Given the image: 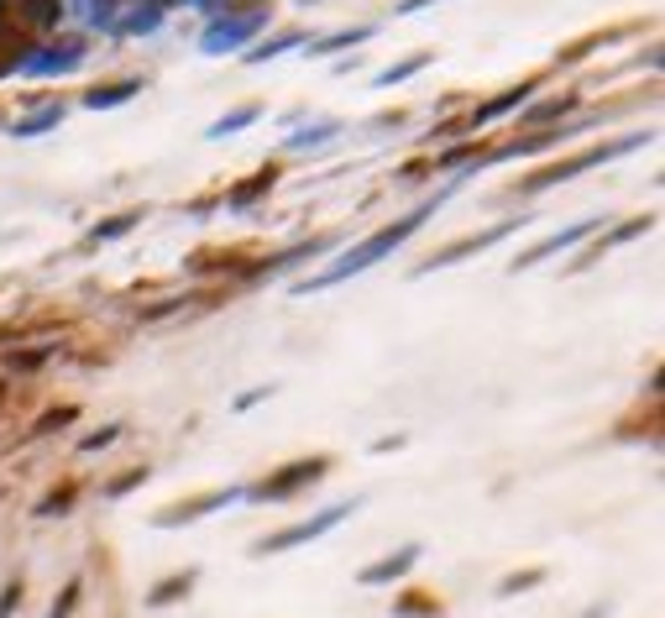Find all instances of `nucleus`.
<instances>
[{
    "instance_id": "obj_18",
    "label": "nucleus",
    "mask_w": 665,
    "mask_h": 618,
    "mask_svg": "<svg viewBox=\"0 0 665 618\" xmlns=\"http://www.w3.org/2000/svg\"><path fill=\"white\" fill-rule=\"evenodd\" d=\"M74 498H79V487L69 483L63 493H48V498L38 504V514H42V519H53V514H63V508H74Z\"/></svg>"
},
{
    "instance_id": "obj_20",
    "label": "nucleus",
    "mask_w": 665,
    "mask_h": 618,
    "mask_svg": "<svg viewBox=\"0 0 665 618\" xmlns=\"http://www.w3.org/2000/svg\"><path fill=\"white\" fill-rule=\"evenodd\" d=\"M252 121H258V105H246V111H231V115H225V121H215V126H210V136L241 132V126H252Z\"/></svg>"
},
{
    "instance_id": "obj_7",
    "label": "nucleus",
    "mask_w": 665,
    "mask_h": 618,
    "mask_svg": "<svg viewBox=\"0 0 665 618\" xmlns=\"http://www.w3.org/2000/svg\"><path fill=\"white\" fill-rule=\"evenodd\" d=\"M508 231H514V225H493V231H477V236H462V242H451V246H445V252H435V257H430L425 267H451V263H456V257H466V252H482V246L503 242Z\"/></svg>"
},
{
    "instance_id": "obj_10",
    "label": "nucleus",
    "mask_w": 665,
    "mask_h": 618,
    "mask_svg": "<svg viewBox=\"0 0 665 618\" xmlns=\"http://www.w3.org/2000/svg\"><path fill=\"white\" fill-rule=\"evenodd\" d=\"M79 42H63V48H48V58H27V69L32 74H69V69H79Z\"/></svg>"
},
{
    "instance_id": "obj_17",
    "label": "nucleus",
    "mask_w": 665,
    "mask_h": 618,
    "mask_svg": "<svg viewBox=\"0 0 665 618\" xmlns=\"http://www.w3.org/2000/svg\"><path fill=\"white\" fill-rule=\"evenodd\" d=\"M545 581V571H514V577L498 581V598H514V592H530V587H540Z\"/></svg>"
},
{
    "instance_id": "obj_25",
    "label": "nucleus",
    "mask_w": 665,
    "mask_h": 618,
    "mask_svg": "<svg viewBox=\"0 0 665 618\" xmlns=\"http://www.w3.org/2000/svg\"><path fill=\"white\" fill-rule=\"evenodd\" d=\"M325 136H335L331 121H325V126H314V132H299L294 142H289V148H310V142H325Z\"/></svg>"
},
{
    "instance_id": "obj_21",
    "label": "nucleus",
    "mask_w": 665,
    "mask_h": 618,
    "mask_svg": "<svg viewBox=\"0 0 665 618\" xmlns=\"http://www.w3.org/2000/svg\"><path fill=\"white\" fill-rule=\"evenodd\" d=\"M137 483H148V467H131L127 477H115V483H105V498H121V493H131Z\"/></svg>"
},
{
    "instance_id": "obj_26",
    "label": "nucleus",
    "mask_w": 665,
    "mask_h": 618,
    "mask_svg": "<svg viewBox=\"0 0 665 618\" xmlns=\"http://www.w3.org/2000/svg\"><path fill=\"white\" fill-rule=\"evenodd\" d=\"M74 598H79V581H69L63 602H53V614H48V618H69V614H74Z\"/></svg>"
},
{
    "instance_id": "obj_14",
    "label": "nucleus",
    "mask_w": 665,
    "mask_h": 618,
    "mask_svg": "<svg viewBox=\"0 0 665 618\" xmlns=\"http://www.w3.org/2000/svg\"><path fill=\"white\" fill-rule=\"evenodd\" d=\"M158 21H163V0H142V6L121 21V32H158Z\"/></svg>"
},
{
    "instance_id": "obj_6",
    "label": "nucleus",
    "mask_w": 665,
    "mask_h": 618,
    "mask_svg": "<svg viewBox=\"0 0 665 618\" xmlns=\"http://www.w3.org/2000/svg\"><path fill=\"white\" fill-rule=\"evenodd\" d=\"M597 225H603V221H582V225H572V231H555V236H545L540 246H530V252H524V257H518L514 267H535V263H545L551 252H566V246H576L582 236H592Z\"/></svg>"
},
{
    "instance_id": "obj_22",
    "label": "nucleus",
    "mask_w": 665,
    "mask_h": 618,
    "mask_svg": "<svg viewBox=\"0 0 665 618\" xmlns=\"http://www.w3.org/2000/svg\"><path fill=\"white\" fill-rule=\"evenodd\" d=\"M294 42H299V32H283V38H273V42H262L258 53H246V58H252V63H262V58H278V53H283V48H294Z\"/></svg>"
},
{
    "instance_id": "obj_2",
    "label": "nucleus",
    "mask_w": 665,
    "mask_h": 618,
    "mask_svg": "<svg viewBox=\"0 0 665 618\" xmlns=\"http://www.w3.org/2000/svg\"><path fill=\"white\" fill-rule=\"evenodd\" d=\"M331 472V456H310V462H289V467L278 472V477H262L252 483V498L258 504H278V498H294L299 487H314L320 477Z\"/></svg>"
},
{
    "instance_id": "obj_4",
    "label": "nucleus",
    "mask_w": 665,
    "mask_h": 618,
    "mask_svg": "<svg viewBox=\"0 0 665 618\" xmlns=\"http://www.w3.org/2000/svg\"><path fill=\"white\" fill-rule=\"evenodd\" d=\"M628 148H639V136H628V142H613V148L576 152L572 163H555V169H545L540 179H530V189H551V184H561V179H572V173H582V169H597V163H608V158H618V152H628Z\"/></svg>"
},
{
    "instance_id": "obj_23",
    "label": "nucleus",
    "mask_w": 665,
    "mask_h": 618,
    "mask_svg": "<svg viewBox=\"0 0 665 618\" xmlns=\"http://www.w3.org/2000/svg\"><path fill=\"white\" fill-rule=\"evenodd\" d=\"M131 225H137V215H115L111 225H94V242H111V236H127Z\"/></svg>"
},
{
    "instance_id": "obj_16",
    "label": "nucleus",
    "mask_w": 665,
    "mask_h": 618,
    "mask_svg": "<svg viewBox=\"0 0 665 618\" xmlns=\"http://www.w3.org/2000/svg\"><path fill=\"white\" fill-rule=\"evenodd\" d=\"M58 121H63V111H58V105H48V111H38V115H27V121H17V136H38V132H53Z\"/></svg>"
},
{
    "instance_id": "obj_19",
    "label": "nucleus",
    "mask_w": 665,
    "mask_h": 618,
    "mask_svg": "<svg viewBox=\"0 0 665 618\" xmlns=\"http://www.w3.org/2000/svg\"><path fill=\"white\" fill-rule=\"evenodd\" d=\"M425 63H430V53H414V58H409V63H393V69H383V74H377V84H399V79L420 74Z\"/></svg>"
},
{
    "instance_id": "obj_5",
    "label": "nucleus",
    "mask_w": 665,
    "mask_h": 618,
    "mask_svg": "<svg viewBox=\"0 0 665 618\" xmlns=\"http://www.w3.org/2000/svg\"><path fill=\"white\" fill-rule=\"evenodd\" d=\"M258 27H262V17H221V21H210V27H204L200 48H204V53H231V48H241V42L252 38Z\"/></svg>"
},
{
    "instance_id": "obj_3",
    "label": "nucleus",
    "mask_w": 665,
    "mask_h": 618,
    "mask_svg": "<svg viewBox=\"0 0 665 618\" xmlns=\"http://www.w3.org/2000/svg\"><path fill=\"white\" fill-rule=\"evenodd\" d=\"M346 514H352V508H346V504H341V508H325L320 519H310V525H289V529H278V535H268V540H258V545H252V550H258V556H273V550H289V545L320 540V535H325V529H335V525H341V519H346Z\"/></svg>"
},
{
    "instance_id": "obj_15",
    "label": "nucleus",
    "mask_w": 665,
    "mask_h": 618,
    "mask_svg": "<svg viewBox=\"0 0 665 618\" xmlns=\"http://www.w3.org/2000/svg\"><path fill=\"white\" fill-rule=\"evenodd\" d=\"M524 94H535V84H518V90H508L503 100H493V105H482L472 121H493V115H503V111H514V105H524Z\"/></svg>"
},
{
    "instance_id": "obj_1",
    "label": "nucleus",
    "mask_w": 665,
    "mask_h": 618,
    "mask_svg": "<svg viewBox=\"0 0 665 618\" xmlns=\"http://www.w3.org/2000/svg\"><path fill=\"white\" fill-rule=\"evenodd\" d=\"M425 215H430V205H425V210H414V215H409V221H399V225H383V231H372L367 242L352 246V252H346V257H341L335 267H325L320 278H304V283H299V294H310V288H331V283L352 278V273H367V267L377 263V257H389L393 246H404L409 236L420 231V221H425Z\"/></svg>"
},
{
    "instance_id": "obj_11",
    "label": "nucleus",
    "mask_w": 665,
    "mask_h": 618,
    "mask_svg": "<svg viewBox=\"0 0 665 618\" xmlns=\"http://www.w3.org/2000/svg\"><path fill=\"white\" fill-rule=\"evenodd\" d=\"M200 581V571H173V577H163L158 587L148 592V602L152 608H168V602H179V598H189V587Z\"/></svg>"
},
{
    "instance_id": "obj_9",
    "label": "nucleus",
    "mask_w": 665,
    "mask_h": 618,
    "mask_svg": "<svg viewBox=\"0 0 665 618\" xmlns=\"http://www.w3.org/2000/svg\"><path fill=\"white\" fill-rule=\"evenodd\" d=\"M414 561H420V545H404V550H393L389 561L367 566V571H362V581H367V587H377V581H393V577H404Z\"/></svg>"
},
{
    "instance_id": "obj_27",
    "label": "nucleus",
    "mask_w": 665,
    "mask_h": 618,
    "mask_svg": "<svg viewBox=\"0 0 665 618\" xmlns=\"http://www.w3.org/2000/svg\"><path fill=\"white\" fill-rule=\"evenodd\" d=\"M111 440H115V425H111V430H100V435H90V440H84V450H100V446H111Z\"/></svg>"
},
{
    "instance_id": "obj_24",
    "label": "nucleus",
    "mask_w": 665,
    "mask_h": 618,
    "mask_svg": "<svg viewBox=\"0 0 665 618\" xmlns=\"http://www.w3.org/2000/svg\"><path fill=\"white\" fill-rule=\"evenodd\" d=\"M262 189H273V173H258V184H246V189H236V194H231V205H252V200H258Z\"/></svg>"
},
{
    "instance_id": "obj_8",
    "label": "nucleus",
    "mask_w": 665,
    "mask_h": 618,
    "mask_svg": "<svg viewBox=\"0 0 665 618\" xmlns=\"http://www.w3.org/2000/svg\"><path fill=\"white\" fill-rule=\"evenodd\" d=\"M231 498H236V493H204V498H189V504H173V508H163V514H158V525H163V529L168 525H194L204 508H225Z\"/></svg>"
},
{
    "instance_id": "obj_12",
    "label": "nucleus",
    "mask_w": 665,
    "mask_h": 618,
    "mask_svg": "<svg viewBox=\"0 0 665 618\" xmlns=\"http://www.w3.org/2000/svg\"><path fill=\"white\" fill-rule=\"evenodd\" d=\"M393 614L399 618H441V598H435V592H409V598L393 602Z\"/></svg>"
},
{
    "instance_id": "obj_13",
    "label": "nucleus",
    "mask_w": 665,
    "mask_h": 618,
    "mask_svg": "<svg viewBox=\"0 0 665 618\" xmlns=\"http://www.w3.org/2000/svg\"><path fill=\"white\" fill-rule=\"evenodd\" d=\"M131 94H137V79H127V84H105V90L84 94V105H90V111H111V105H127Z\"/></svg>"
}]
</instances>
